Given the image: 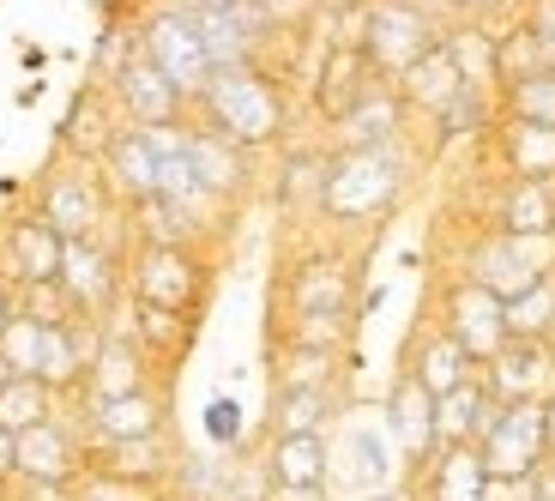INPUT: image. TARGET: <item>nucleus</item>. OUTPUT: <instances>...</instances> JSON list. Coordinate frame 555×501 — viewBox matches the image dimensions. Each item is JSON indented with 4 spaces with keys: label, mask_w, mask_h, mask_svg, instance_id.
I'll list each match as a JSON object with an SVG mask.
<instances>
[{
    "label": "nucleus",
    "mask_w": 555,
    "mask_h": 501,
    "mask_svg": "<svg viewBox=\"0 0 555 501\" xmlns=\"http://www.w3.org/2000/svg\"><path fill=\"white\" fill-rule=\"evenodd\" d=\"M495 98H483V91H459L453 98V110L447 115H435V140H429V152H453V145H465V140H489L495 133Z\"/></svg>",
    "instance_id": "obj_40"
},
{
    "label": "nucleus",
    "mask_w": 555,
    "mask_h": 501,
    "mask_svg": "<svg viewBox=\"0 0 555 501\" xmlns=\"http://www.w3.org/2000/svg\"><path fill=\"white\" fill-rule=\"evenodd\" d=\"M0 357L13 362V375H30L37 381V357H42V321H30V314H18L7 333H0Z\"/></svg>",
    "instance_id": "obj_45"
},
{
    "label": "nucleus",
    "mask_w": 555,
    "mask_h": 501,
    "mask_svg": "<svg viewBox=\"0 0 555 501\" xmlns=\"http://www.w3.org/2000/svg\"><path fill=\"white\" fill-rule=\"evenodd\" d=\"M30 211H37L61 242H103V248L127 254V211L115 206L109 181H103L98 164H79V157H55L42 169L37 194H30Z\"/></svg>",
    "instance_id": "obj_3"
},
{
    "label": "nucleus",
    "mask_w": 555,
    "mask_h": 501,
    "mask_svg": "<svg viewBox=\"0 0 555 501\" xmlns=\"http://www.w3.org/2000/svg\"><path fill=\"white\" fill-rule=\"evenodd\" d=\"M61 296L73 303L79 321L109 326L127 303V254L103 248V242H67L61 248Z\"/></svg>",
    "instance_id": "obj_11"
},
{
    "label": "nucleus",
    "mask_w": 555,
    "mask_h": 501,
    "mask_svg": "<svg viewBox=\"0 0 555 501\" xmlns=\"http://www.w3.org/2000/svg\"><path fill=\"white\" fill-rule=\"evenodd\" d=\"M164 489H139V484H121V477L109 472H85L79 484H73V501H157Z\"/></svg>",
    "instance_id": "obj_46"
},
{
    "label": "nucleus",
    "mask_w": 555,
    "mask_h": 501,
    "mask_svg": "<svg viewBox=\"0 0 555 501\" xmlns=\"http://www.w3.org/2000/svg\"><path fill=\"white\" fill-rule=\"evenodd\" d=\"M489 157H495L501 181H555V127L495 121Z\"/></svg>",
    "instance_id": "obj_35"
},
{
    "label": "nucleus",
    "mask_w": 555,
    "mask_h": 501,
    "mask_svg": "<svg viewBox=\"0 0 555 501\" xmlns=\"http://www.w3.org/2000/svg\"><path fill=\"white\" fill-rule=\"evenodd\" d=\"M399 369L423 381L435 399H441V393H453V387H465V381L477 375V362L465 357V350H459L453 338H447L441 326L429 321V314L411 326V338H404V350H399Z\"/></svg>",
    "instance_id": "obj_29"
},
{
    "label": "nucleus",
    "mask_w": 555,
    "mask_h": 501,
    "mask_svg": "<svg viewBox=\"0 0 555 501\" xmlns=\"http://www.w3.org/2000/svg\"><path fill=\"white\" fill-rule=\"evenodd\" d=\"M260 472L272 496L326 501L333 496V435H278V441H266Z\"/></svg>",
    "instance_id": "obj_17"
},
{
    "label": "nucleus",
    "mask_w": 555,
    "mask_h": 501,
    "mask_svg": "<svg viewBox=\"0 0 555 501\" xmlns=\"http://www.w3.org/2000/svg\"><path fill=\"white\" fill-rule=\"evenodd\" d=\"M477 223L507 236H555V181H495L489 211Z\"/></svg>",
    "instance_id": "obj_32"
},
{
    "label": "nucleus",
    "mask_w": 555,
    "mask_h": 501,
    "mask_svg": "<svg viewBox=\"0 0 555 501\" xmlns=\"http://www.w3.org/2000/svg\"><path fill=\"white\" fill-rule=\"evenodd\" d=\"M429 321L453 338L465 357L483 369L501 345H507V321H501V296H489L483 284H472L465 272H441L429 296Z\"/></svg>",
    "instance_id": "obj_7"
},
{
    "label": "nucleus",
    "mask_w": 555,
    "mask_h": 501,
    "mask_svg": "<svg viewBox=\"0 0 555 501\" xmlns=\"http://www.w3.org/2000/svg\"><path fill=\"white\" fill-rule=\"evenodd\" d=\"M188 157H194L199 188H206L218 206L242 211L254 200V157L242 152V145H230V140H218V133H206V127L188 121Z\"/></svg>",
    "instance_id": "obj_26"
},
{
    "label": "nucleus",
    "mask_w": 555,
    "mask_h": 501,
    "mask_svg": "<svg viewBox=\"0 0 555 501\" xmlns=\"http://www.w3.org/2000/svg\"><path fill=\"white\" fill-rule=\"evenodd\" d=\"M18 477V435L0 429V484H13Z\"/></svg>",
    "instance_id": "obj_51"
},
{
    "label": "nucleus",
    "mask_w": 555,
    "mask_h": 501,
    "mask_svg": "<svg viewBox=\"0 0 555 501\" xmlns=\"http://www.w3.org/2000/svg\"><path fill=\"white\" fill-rule=\"evenodd\" d=\"M519 7H526V0H519Z\"/></svg>",
    "instance_id": "obj_59"
},
{
    "label": "nucleus",
    "mask_w": 555,
    "mask_h": 501,
    "mask_svg": "<svg viewBox=\"0 0 555 501\" xmlns=\"http://www.w3.org/2000/svg\"><path fill=\"white\" fill-rule=\"evenodd\" d=\"M121 133H127V115H121V103H115V91L98 79H85L67 103V121H61V157L103 164Z\"/></svg>",
    "instance_id": "obj_18"
},
{
    "label": "nucleus",
    "mask_w": 555,
    "mask_h": 501,
    "mask_svg": "<svg viewBox=\"0 0 555 501\" xmlns=\"http://www.w3.org/2000/svg\"><path fill=\"white\" fill-rule=\"evenodd\" d=\"M447 272H465V279L483 284L489 296L514 303V296H526L531 284H543L555 272V236H507V230L477 223Z\"/></svg>",
    "instance_id": "obj_5"
},
{
    "label": "nucleus",
    "mask_w": 555,
    "mask_h": 501,
    "mask_svg": "<svg viewBox=\"0 0 555 501\" xmlns=\"http://www.w3.org/2000/svg\"><path fill=\"white\" fill-rule=\"evenodd\" d=\"M61 404H67V418L79 423L85 447L145 441V435H169V429H176V387H145V393L98 399V404H79V399H61Z\"/></svg>",
    "instance_id": "obj_9"
},
{
    "label": "nucleus",
    "mask_w": 555,
    "mask_h": 501,
    "mask_svg": "<svg viewBox=\"0 0 555 501\" xmlns=\"http://www.w3.org/2000/svg\"><path fill=\"white\" fill-rule=\"evenodd\" d=\"M320 181H326V145H284L272 176V200L284 218H314L320 211Z\"/></svg>",
    "instance_id": "obj_38"
},
{
    "label": "nucleus",
    "mask_w": 555,
    "mask_h": 501,
    "mask_svg": "<svg viewBox=\"0 0 555 501\" xmlns=\"http://www.w3.org/2000/svg\"><path fill=\"white\" fill-rule=\"evenodd\" d=\"M350 399L338 387H308V393H272V404H266V423L260 435L266 441H278V435H333L338 423H345Z\"/></svg>",
    "instance_id": "obj_33"
},
{
    "label": "nucleus",
    "mask_w": 555,
    "mask_h": 501,
    "mask_svg": "<svg viewBox=\"0 0 555 501\" xmlns=\"http://www.w3.org/2000/svg\"><path fill=\"white\" fill-rule=\"evenodd\" d=\"M145 387H176V381L157 375V362L145 357V350H139L127 333H115V326H109L98 362H91V375H85V387L73 393V399L98 404V399H127V393H145Z\"/></svg>",
    "instance_id": "obj_25"
},
{
    "label": "nucleus",
    "mask_w": 555,
    "mask_h": 501,
    "mask_svg": "<svg viewBox=\"0 0 555 501\" xmlns=\"http://www.w3.org/2000/svg\"><path fill=\"white\" fill-rule=\"evenodd\" d=\"M181 453H188V447H181L176 429H169V435H145V441L85 447V472H109V477H121V484H139V489H169V477H176Z\"/></svg>",
    "instance_id": "obj_22"
},
{
    "label": "nucleus",
    "mask_w": 555,
    "mask_h": 501,
    "mask_svg": "<svg viewBox=\"0 0 555 501\" xmlns=\"http://www.w3.org/2000/svg\"><path fill=\"white\" fill-rule=\"evenodd\" d=\"M109 326L133 338V345L157 362V375H169V381H176V369L188 362V350H194V338H199L194 314H169V308H145V303H121V314H115Z\"/></svg>",
    "instance_id": "obj_24"
},
{
    "label": "nucleus",
    "mask_w": 555,
    "mask_h": 501,
    "mask_svg": "<svg viewBox=\"0 0 555 501\" xmlns=\"http://www.w3.org/2000/svg\"><path fill=\"white\" fill-rule=\"evenodd\" d=\"M357 314H272L266 345H302V350H333L350 357L357 350Z\"/></svg>",
    "instance_id": "obj_39"
},
{
    "label": "nucleus",
    "mask_w": 555,
    "mask_h": 501,
    "mask_svg": "<svg viewBox=\"0 0 555 501\" xmlns=\"http://www.w3.org/2000/svg\"><path fill=\"white\" fill-rule=\"evenodd\" d=\"M194 30H199V49H206L211 73L223 67H254L272 55V18L254 7V0H236V7H211V13H194Z\"/></svg>",
    "instance_id": "obj_13"
},
{
    "label": "nucleus",
    "mask_w": 555,
    "mask_h": 501,
    "mask_svg": "<svg viewBox=\"0 0 555 501\" xmlns=\"http://www.w3.org/2000/svg\"><path fill=\"white\" fill-rule=\"evenodd\" d=\"M79 477H85V435H79V423L67 418V404H61V418H49V423L18 435V477L13 484L73 489Z\"/></svg>",
    "instance_id": "obj_14"
},
{
    "label": "nucleus",
    "mask_w": 555,
    "mask_h": 501,
    "mask_svg": "<svg viewBox=\"0 0 555 501\" xmlns=\"http://www.w3.org/2000/svg\"><path fill=\"white\" fill-rule=\"evenodd\" d=\"M211 254L206 248H127V303L169 308V314H206L211 303Z\"/></svg>",
    "instance_id": "obj_6"
},
{
    "label": "nucleus",
    "mask_w": 555,
    "mask_h": 501,
    "mask_svg": "<svg viewBox=\"0 0 555 501\" xmlns=\"http://www.w3.org/2000/svg\"><path fill=\"white\" fill-rule=\"evenodd\" d=\"M7 501H73V489H42V484H13Z\"/></svg>",
    "instance_id": "obj_50"
},
{
    "label": "nucleus",
    "mask_w": 555,
    "mask_h": 501,
    "mask_svg": "<svg viewBox=\"0 0 555 501\" xmlns=\"http://www.w3.org/2000/svg\"><path fill=\"white\" fill-rule=\"evenodd\" d=\"M501 121H526V127H555V67H538L526 79H507L495 98Z\"/></svg>",
    "instance_id": "obj_41"
},
{
    "label": "nucleus",
    "mask_w": 555,
    "mask_h": 501,
    "mask_svg": "<svg viewBox=\"0 0 555 501\" xmlns=\"http://www.w3.org/2000/svg\"><path fill=\"white\" fill-rule=\"evenodd\" d=\"M7 489H13V484H0V501H7Z\"/></svg>",
    "instance_id": "obj_58"
},
{
    "label": "nucleus",
    "mask_w": 555,
    "mask_h": 501,
    "mask_svg": "<svg viewBox=\"0 0 555 501\" xmlns=\"http://www.w3.org/2000/svg\"><path fill=\"white\" fill-rule=\"evenodd\" d=\"M543 418H550V460H555V393L543 399Z\"/></svg>",
    "instance_id": "obj_54"
},
{
    "label": "nucleus",
    "mask_w": 555,
    "mask_h": 501,
    "mask_svg": "<svg viewBox=\"0 0 555 501\" xmlns=\"http://www.w3.org/2000/svg\"><path fill=\"white\" fill-rule=\"evenodd\" d=\"M392 91H399V103H404V115H411V121H435V115L453 110V98L465 91V79H459L453 55L435 42L416 67H404L399 79H392Z\"/></svg>",
    "instance_id": "obj_34"
},
{
    "label": "nucleus",
    "mask_w": 555,
    "mask_h": 501,
    "mask_svg": "<svg viewBox=\"0 0 555 501\" xmlns=\"http://www.w3.org/2000/svg\"><path fill=\"white\" fill-rule=\"evenodd\" d=\"M404 140H411V115H404L392 79H375L345 121L326 127V152H380V145H404Z\"/></svg>",
    "instance_id": "obj_19"
},
{
    "label": "nucleus",
    "mask_w": 555,
    "mask_h": 501,
    "mask_svg": "<svg viewBox=\"0 0 555 501\" xmlns=\"http://www.w3.org/2000/svg\"><path fill=\"white\" fill-rule=\"evenodd\" d=\"M447 18L429 13L423 0H369V30H362V55L380 79H399L404 67L429 55L441 42Z\"/></svg>",
    "instance_id": "obj_8"
},
{
    "label": "nucleus",
    "mask_w": 555,
    "mask_h": 501,
    "mask_svg": "<svg viewBox=\"0 0 555 501\" xmlns=\"http://www.w3.org/2000/svg\"><path fill=\"white\" fill-rule=\"evenodd\" d=\"M345 465L350 489L357 496H380V489H399L404 465H399V447H392L387 423L380 418H357V411H345V423H338V453H333V472Z\"/></svg>",
    "instance_id": "obj_15"
},
{
    "label": "nucleus",
    "mask_w": 555,
    "mask_h": 501,
    "mask_svg": "<svg viewBox=\"0 0 555 501\" xmlns=\"http://www.w3.org/2000/svg\"><path fill=\"white\" fill-rule=\"evenodd\" d=\"M380 423H387L392 447H399V465L404 477L423 472V465L435 460V393L423 387L416 375H404V369H392L387 381V399H380Z\"/></svg>",
    "instance_id": "obj_16"
},
{
    "label": "nucleus",
    "mask_w": 555,
    "mask_h": 501,
    "mask_svg": "<svg viewBox=\"0 0 555 501\" xmlns=\"http://www.w3.org/2000/svg\"><path fill=\"white\" fill-rule=\"evenodd\" d=\"M416 164L423 157L404 145H380V152H326V181H320V223H333L338 236L357 230H380L411 194Z\"/></svg>",
    "instance_id": "obj_2"
},
{
    "label": "nucleus",
    "mask_w": 555,
    "mask_h": 501,
    "mask_svg": "<svg viewBox=\"0 0 555 501\" xmlns=\"http://www.w3.org/2000/svg\"><path fill=\"white\" fill-rule=\"evenodd\" d=\"M49 418H61V393H49L42 381L13 375L7 387H0V429L25 435V429H37V423H49Z\"/></svg>",
    "instance_id": "obj_42"
},
{
    "label": "nucleus",
    "mask_w": 555,
    "mask_h": 501,
    "mask_svg": "<svg viewBox=\"0 0 555 501\" xmlns=\"http://www.w3.org/2000/svg\"><path fill=\"white\" fill-rule=\"evenodd\" d=\"M157 501H181V496H169V489H164V496H157Z\"/></svg>",
    "instance_id": "obj_57"
},
{
    "label": "nucleus",
    "mask_w": 555,
    "mask_h": 501,
    "mask_svg": "<svg viewBox=\"0 0 555 501\" xmlns=\"http://www.w3.org/2000/svg\"><path fill=\"white\" fill-rule=\"evenodd\" d=\"M13 321H18V284L7 279V272H0V333H7Z\"/></svg>",
    "instance_id": "obj_52"
},
{
    "label": "nucleus",
    "mask_w": 555,
    "mask_h": 501,
    "mask_svg": "<svg viewBox=\"0 0 555 501\" xmlns=\"http://www.w3.org/2000/svg\"><path fill=\"white\" fill-rule=\"evenodd\" d=\"M169 7H181V13H211V7H236V0H169Z\"/></svg>",
    "instance_id": "obj_53"
},
{
    "label": "nucleus",
    "mask_w": 555,
    "mask_h": 501,
    "mask_svg": "<svg viewBox=\"0 0 555 501\" xmlns=\"http://www.w3.org/2000/svg\"><path fill=\"white\" fill-rule=\"evenodd\" d=\"M61 248L67 242L37 218V211H13V218L0 223V272L30 291V284H55L61 279Z\"/></svg>",
    "instance_id": "obj_21"
},
{
    "label": "nucleus",
    "mask_w": 555,
    "mask_h": 501,
    "mask_svg": "<svg viewBox=\"0 0 555 501\" xmlns=\"http://www.w3.org/2000/svg\"><path fill=\"white\" fill-rule=\"evenodd\" d=\"M357 501H411L404 489H380V496H357Z\"/></svg>",
    "instance_id": "obj_55"
},
{
    "label": "nucleus",
    "mask_w": 555,
    "mask_h": 501,
    "mask_svg": "<svg viewBox=\"0 0 555 501\" xmlns=\"http://www.w3.org/2000/svg\"><path fill=\"white\" fill-rule=\"evenodd\" d=\"M526 501H555V460H543L538 472L526 477Z\"/></svg>",
    "instance_id": "obj_49"
},
{
    "label": "nucleus",
    "mask_w": 555,
    "mask_h": 501,
    "mask_svg": "<svg viewBox=\"0 0 555 501\" xmlns=\"http://www.w3.org/2000/svg\"><path fill=\"white\" fill-rule=\"evenodd\" d=\"M519 18H526L531 42H538L543 67H555V0H526V7H519Z\"/></svg>",
    "instance_id": "obj_47"
},
{
    "label": "nucleus",
    "mask_w": 555,
    "mask_h": 501,
    "mask_svg": "<svg viewBox=\"0 0 555 501\" xmlns=\"http://www.w3.org/2000/svg\"><path fill=\"white\" fill-rule=\"evenodd\" d=\"M501 321H507V338H538V345H555V272L543 284H531L526 296L501 303Z\"/></svg>",
    "instance_id": "obj_43"
},
{
    "label": "nucleus",
    "mask_w": 555,
    "mask_h": 501,
    "mask_svg": "<svg viewBox=\"0 0 555 501\" xmlns=\"http://www.w3.org/2000/svg\"><path fill=\"white\" fill-rule=\"evenodd\" d=\"M362 260L345 242H314V248L278 260L272 279V314H357ZM362 321V314H357Z\"/></svg>",
    "instance_id": "obj_4"
},
{
    "label": "nucleus",
    "mask_w": 555,
    "mask_h": 501,
    "mask_svg": "<svg viewBox=\"0 0 555 501\" xmlns=\"http://www.w3.org/2000/svg\"><path fill=\"white\" fill-rule=\"evenodd\" d=\"M350 369H362V357H333V350H302V345H266V387L272 393H308V387H338L345 393Z\"/></svg>",
    "instance_id": "obj_31"
},
{
    "label": "nucleus",
    "mask_w": 555,
    "mask_h": 501,
    "mask_svg": "<svg viewBox=\"0 0 555 501\" xmlns=\"http://www.w3.org/2000/svg\"><path fill=\"white\" fill-rule=\"evenodd\" d=\"M501 418V399L483 387V375H472L465 387L435 399V441L441 447H477Z\"/></svg>",
    "instance_id": "obj_36"
},
{
    "label": "nucleus",
    "mask_w": 555,
    "mask_h": 501,
    "mask_svg": "<svg viewBox=\"0 0 555 501\" xmlns=\"http://www.w3.org/2000/svg\"><path fill=\"white\" fill-rule=\"evenodd\" d=\"M441 49L453 55L465 91L501 98V25H483V18H447Z\"/></svg>",
    "instance_id": "obj_30"
},
{
    "label": "nucleus",
    "mask_w": 555,
    "mask_h": 501,
    "mask_svg": "<svg viewBox=\"0 0 555 501\" xmlns=\"http://www.w3.org/2000/svg\"><path fill=\"white\" fill-rule=\"evenodd\" d=\"M375 79H380V73L369 67L362 49H320L314 79H308V110H314V121L320 127H338L362 103V91H369Z\"/></svg>",
    "instance_id": "obj_23"
},
{
    "label": "nucleus",
    "mask_w": 555,
    "mask_h": 501,
    "mask_svg": "<svg viewBox=\"0 0 555 501\" xmlns=\"http://www.w3.org/2000/svg\"><path fill=\"white\" fill-rule=\"evenodd\" d=\"M199 435H206L211 453H242L248 447V418H242L236 393H211L206 411H199Z\"/></svg>",
    "instance_id": "obj_44"
},
{
    "label": "nucleus",
    "mask_w": 555,
    "mask_h": 501,
    "mask_svg": "<svg viewBox=\"0 0 555 501\" xmlns=\"http://www.w3.org/2000/svg\"><path fill=\"white\" fill-rule=\"evenodd\" d=\"M477 375H483V387L495 393L501 404L550 399V393H555V345H538V338H507V345H501Z\"/></svg>",
    "instance_id": "obj_20"
},
{
    "label": "nucleus",
    "mask_w": 555,
    "mask_h": 501,
    "mask_svg": "<svg viewBox=\"0 0 555 501\" xmlns=\"http://www.w3.org/2000/svg\"><path fill=\"white\" fill-rule=\"evenodd\" d=\"M139 55L152 61L157 73H164L169 85H176L181 98L194 103L199 91H206V79H211V61H206V49H199V30H194V13H181V7H152V13L139 18Z\"/></svg>",
    "instance_id": "obj_10"
},
{
    "label": "nucleus",
    "mask_w": 555,
    "mask_h": 501,
    "mask_svg": "<svg viewBox=\"0 0 555 501\" xmlns=\"http://www.w3.org/2000/svg\"><path fill=\"white\" fill-rule=\"evenodd\" d=\"M477 453H483L495 484H526V477L550 460V418H543V399L501 404L495 429L477 441Z\"/></svg>",
    "instance_id": "obj_12"
},
{
    "label": "nucleus",
    "mask_w": 555,
    "mask_h": 501,
    "mask_svg": "<svg viewBox=\"0 0 555 501\" xmlns=\"http://www.w3.org/2000/svg\"><path fill=\"white\" fill-rule=\"evenodd\" d=\"M514 13H519V0H459V18H483V25H501Z\"/></svg>",
    "instance_id": "obj_48"
},
{
    "label": "nucleus",
    "mask_w": 555,
    "mask_h": 501,
    "mask_svg": "<svg viewBox=\"0 0 555 501\" xmlns=\"http://www.w3.org/2000/svg\"><path fill=\"white\" fill-rule=\"evenodd\" d=\"M7 381H13V362H7V357H0V387H7Z\"/></svg>",
    "instance_id": "obj_56"
},
{
    "label": "nucleus",
    "mask_w": 555,
    "mask_h": 501,
    "mask_svg": "<svg viewBox=\"0 0 555 501\" xmlns=\"http://www.w3.org/2000/svg\"><path fill=\"white\" fill-rule=\"evenodd\" d=\"M109 91H115V103H121L127 127H176V121H188V98H181L145 55L127 61V67L109 79Z\"/></svg>",
    "instance_id": "obj_27"
},
{
    "label": "nucleus",
    "mask_w": 555,
    "mask_h": 501,
    "mask_svg": "<svg viewBox=\"0 0 555 501\" xmlns=\"http://www.w3.org/2000/svg\"><path fill=\"white\" fill-rule=\"evenodd\" d=\"M188 121L218 133V140H230V145H242L248 157H260V152H284L291 145L296 103H291V85L254 61V67L211 73L206 91L188 103Z\"/></svg>",
    "instance_id": "obj_1"
},
{
    "label": "nucleus",
    "mask_w": 555,
    "mask_h": 501,
    "mask_svg": "<svg viewBox=\"0 0 555 501\" xmlns=\"http://www.w3.org/2000/svg\"><path fill=\"white\" fill-rule=\"evenodd\" d=\"M98 169H103V181H109V194H115V206H121V211L157 194V152H152V140H145L139 127H127Z\"/></svg>",
    "instance_id": "obj_37"
},
{
    "label": "nucleus",
    "mask_w": 555,
    "mask_h": 501,
    "mask_svg": "<svg viewBox=\"0 0 555 501\" xmlns=\"http://www.w3.org/2000/svg\"><path fill=\"white\" fill-rule=\"evenodd\" d=\"M489 465L477 447H435V460L423 472L404 477L411 501H489Z\"/></svg>",
    "instance_id": "obj_28"
}]
</instances>
